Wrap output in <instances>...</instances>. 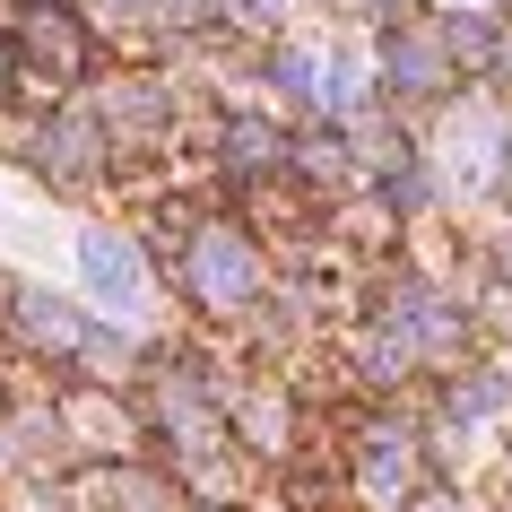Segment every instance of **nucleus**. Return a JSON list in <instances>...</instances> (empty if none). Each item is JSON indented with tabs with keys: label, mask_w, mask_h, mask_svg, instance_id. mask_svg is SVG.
I'll list each match as a JSON object with an SVG mask.
<instances>
[{
	"label": "nucleus",
	"mask_w": 512,
	"mask_h": 512,
	"mask_svg": "<svg viewBox=\"0 0 512 512\" xmlns=\"http://www.w3.org/2000/svg\"><path fill=\"white\" fill-rule=\"evenodd\" d=\"M79 278H87V296L105 304V313H122V322H139V313H148L139 243H122L113 226H87V235H79Z\"/></svg>",
	"instance_id": "f257e3e1"
},
{
	"label": "nucleus",
	"mask_w": 512,
	"mask_h": 512,
	"mask_svg": "<svg viewBox=\"0 0 512 512\" xmlns=\"http://www.w3.org/2000/svg\"><path fill=\"white\" fill-rule=\"evenodd\" d=\"M191 287H200L209 304H243L252 287H261L252 243H243V235H200V243H191Z\"/></svg>",
	"instance_id": "f03ea898"
},
{
	"label": "nucleus",
	"mask_w": 512,
	"mask_h": 512,
	"mask_svg": "<svg viewBox=\"0 0 512 512\" xmlns=\"http://www.w3.org/2000/svg\"><path fill=\"white\" fill-rule=\"evenodd\" d=\"M313 87H322V105L348 113L356 96H365V53H348V44H339V53H322V61H313Z\"/></svg>",
	"instance_id": "7ed1b4c3"
},
{
	"label": "nucleus",
	"mask_w": 512,
	"mask_h": 512,
	"mask_svg": "<svg viewBox=\"0 0 512 512\" xmlns=\"http://www.w3.org/2000/svg\"><path fill=\"white\" fill-rule=\"evenodd\" d=\"M452 174L460 183H486L495 174V122H452Z\"/></svg>",
	"instance_id": "20e7f679"
},
{
	"label": "nucleus",
	"mask_w": 512,
	"mask_h": 512,
	"mask_svg": "<svg viewBox=\"0 0 512 512\" xmlns=\"http://www.w3.org/2000/svg\"><path fill=\"white\" fill-rule=\"evenodd\" d=\"M391 478H408V452L374 443V460H365V486H374V495H391Z\"/></svg>",
	"instance_id": "39448f33"
},
{
	"label": "nucleus",
	"mask_w": 512,
	"mask_h": 512,
	"mask_svg": "<svg viewBox=\"0 0 512 512\" xmlns=\"http://www.w3.org/2000/svg\"><path fill=\"white\" fill-rule=\"evenodd\" d=\"M27 322L44 330V339H79V330H70V313H61V304H44V296H27Z\"/></svg>",
	"instance_id": "423d86ee"
},
{
	"label": "nucleus",
	"mask_w": 512,
	"mask_h": 512,
	"mask_svg": "<svg viewBox=\"0 0 512 512\" xmlns=\"http://www.w3.org/2000/svg\"><path fill=\"white\" fill-rule=\"evenodd\" d=\"M235 9H243V18H252V27H270V18H278V9H287V0H235Z\"/></svg>",
	"instance_id": "0eeeda50"
}]
</instances>
